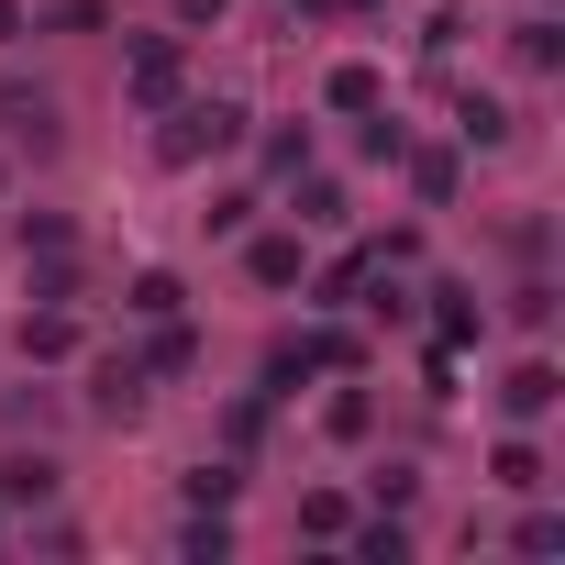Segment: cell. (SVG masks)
<instances>
[{"label": "cell", "mask_w": 565, "mask_h": 565, "mask_svg": "<svg viewBox=\"0 0 565 565\" xmlns=\"http://www.w3.org/2000/svg\"><path fill=\"white\" fill-rule=\"evenodd\" d=\"M0 200H12V156H0Z\"/></svg>", "instance_id": "f1b7e54d"}, {"label": "cell", "mask_w": 565, "mask_h": 565, "mask_svg": "<svg viewBox=\"0 0 565 565\" xmlns=\"http://www.w3.org/2000/svg\"><path fill=\"white\" fill-rule=\"evenodd\" d=\"M344 543H355V554H366V565H411V532H399V521H355V532H344Z\"/></svg>", "instance_id": "d6986e66"}, {"label": "cell", "mask_w": 565, "mask_h": 565, "mask_svg": "<svg viewBox=\"0 0 565 565\" xmlns=\"http://www.w3.org/2000/svg\"><path fill=\"white\" fill-rule=\"evenodd\" d=\"M34 34V12H23V0H0V45H23Z\"/></svg>", "instance_id": "4316f807"}, {"label": "cell", "mask_w": 565, "mask_h": 565, "mask_svg": "<svg viewBox=\"0 0 565 565\" xmlns=\"http://www.w3.org/2000/svg\"><path fill=\"white\" fill-rule=\"evenodd\" d=\"M222 12H233V0H167V23H178V34H211Z\"/></svg>", "instance_id": "484cf974"}, {"label": "cell", "mask_w": 565, "mask_h": 565, "mask_svg": "<svg viewBox=\"0 0 565 565\" xmlns=\"http://www.w3.org/2000/svg\"><path fill=\"white\" fill-rule=\"evenodd\" d=\"M322 100H333V111H344V122H366V111H377V100H388V78H377V67H366V56H333V78H322Z\"/></svg>", "instance_id": "5b68a950"}, {"label": "cell", "mask_w": 565, "mask_h": 565, "mask_svg": "<svg viewBox=\"0 0 565 565\" xmlns=\"http://www.w3.org/2000/svg\"><path fill=\"white\" fill-rule=\"evenodd\" d=\"M111 23V0H56V12H45V34H100Z\"/></svg>", "instance_id": "7402d4cb"}, {"label": "cell", "mask_w": 565, "mask_h": 565, "mask_svg": "<svg viewBox=\"0 0 565 565\" xmlns=\"http://www.w3.org/2000/svg\"><path fill=\"white\" fill-rule=\"evenodd\" d=\"M300 355H311V377H355V355H366V344L333 322V333H300Z\"/></svg>", "instance_id": "4fadbf2b"}, {"label": "cell", "mask_w": 565, "mask_h": 565, "mask_svg": "<svg viewBox=\"0 0 565 565\" xmlns=\"http://www.w3.org/2000/svg\"><path fill=\"white\" fill-rule=\"evenodd\" d=\"M333 12H377V0H333Z\"/></svg>", "instance_id": "83f0119b"}, {"label": "cell", "mask_w": 565, "mask_h": 565, "mask_svg": "<svg viewBox=\"0 0 565 565\" xmlns=\"http://www.w3.org/2000/svg\"><path fill=\"white\" fill-rule=\"evenodd\" d=\"M333 222H344V189H333V178H311V167H300V233H333Z\"/></svg>", "instance_id": "e0dca14e"}, {"label": "cell", "mask_w": 565, "mask_h": 565, "mask_svg": "<svg viewBox=\"0 0 565 565\" xmlns=\"http://www.w3.org/2000/svg\"><path fill=\"white\" fill-rule=\"evenodd\" d=\"M233 488H244V466H200V477H189V499H200V510H222Z\"/></svg>", "instance_id": "cb8c5ba5"}, {"label": "cell", "mask_w": 565, "mask_h": 565, "mask_svg": "<svg viewBox=\"0 0 565 565\" xmlns=\"http://www.w3.org/2000/svg\"><path fill=\"white\" fill-rule=\"evenodd\" d=\"M244 145V111L233 100H167V134H156V167H200V156H233Z\"/></svg>", "instance_id": "6da1fadb"}, {"label": "cell", "mask_w": 565, "mask_h": 565, "mask_svg": "<svg viewBox=\"0 0 565 565\" xmlns=\"http://www.w3.org/2000/svg\"><path fill=\"white\" fill-rule=\"evenodd\" d=\"M23 355L67 366V355H78V322H67V311H34V322H23Z\"/></svg>", "instance_id": "8fae6325"}, {"label": "cell", "mask_w": 565, "mask_h": 565, "mask_svg": "<svg viewBox=\"0 0 565 565\" xmlns=\"http://www.w3.org/2000/svg\"><path fill=\"white\" fill-rule=\"evenodd\" d=\"M122 311H134V322H167V311H189V289H178V277H167V266H145Z\"/></svg>", "instance_id": "9c48e42d"}, {"label": "cell", "mask_w": 565, "mask_h": 565, "mask_svg": "<svg viewBox=\"0 0 565 565\" xmlns=\"http://www.w3.org/2000/svg\"><path fill=\"white\" fill-rule=\"evenodd\" d=\"M366 422H377V399H366V388H344V399H322V433H333V444H366Z\"/></svg>", "instance_id": "ac0fdd59"}, {"label": "cell", "mask_w": 565, "mask_h": 565, "mask_svg": "<svg viewBox=\"0 0 565 565\" xmlns=\"http://www.w3.org/2000/svg\"><path fill=\"white\" fill-rule=\"evenodd\" d=\"M399 167H411V200H433V211L455 200V156H411V145H399Z\"/></svg>", "instance_id": "2e32d148"}, {"label": "cell", "mask_w": 565, "mask_h": 565, "mask_svg": "<svg viewBox=\"0 0 565 565\" xmlns=\"http://www.w3.org/2000/svg\"><path fill=\"white\" fill-rule=\"evenodd\" d=\"M145 366H156V377H189V366H200V333H189V322L167 311V322H156V355H145Z\"/></svg>", "instance_id": "7c38bea8"}, {"label": "cell", "mask_w": 565, "mask_h": 565, "mask_svg": "<svg viewBox=\"0 0 565 565\" xmlns=\"http://www.w3.org/2000/svg\"><path fill=\"white\" fill-rule=\"evenodd\" d=\"M300 532L344 543V532H355V499H344V488H311V499H300Z\"/></svg>", "instance_id": "5bb4252c"}, {"label": "cell", "mask_w": 565, "mask_h": 565, "mask_svg": "<svg viewBox=\"0 0 565 565\" xmlns=\"http://www.w3.org/2000/svg\"><path fill=\"white\" fill-rule=\"evenodd\" d=\"M178 554H200V565H211V554H233V521H222V510H211V521H189V532H178Z\"/></svg>", "instance_id": "603a6c76"}, {"label": "cell", "mask_w": 565, "mask_h": 565, "mask_svg": "<svg viewBox=\"0 0 565 565\" xmlns=\"http://www.w3.org/2000/svg\"><path fill=\"white\" fill-rule=\"evenodd\" d=\"M0 499H56V455H0Z\"/></svg>", "instance_id": "30bf717a"}, {"label": "cell", "mask_w": 565, "mask_h": 565, "mask_svg": "<svg viewBox=\"0 0 565 565\" xmlns=\"http://www.w3.org/2000/svg\"><path fill=\"white\" fill-rule=\"evenodd\" d=\"M122 89H134V111H167V100L189 89V34H145V45L122 56Z\"/></svg>", "instance_id": "7a4b0ae2"}, {"label": "cell", "mask_w": 565, "mask_h": 565, "mask_svg": "<svg viewBox=\"0 0 565 565\" xmlns=\"http://www.w3.org/2000/svg\"><path fill=\"white\" fill-rule=\"evenodd\" d=\"M455 134H466V145H510V111H499V100H455Z\"/></svg>", "instance_id": "ffe728a7"}, {"label": "cell", "mask_w": 565, "mask_h": 565, "mask_svg": "<svg viewBox=\"0 0 565 565\" xmlns=\"http://www.w3.org/2000/svg\"><path fill=\"white\" fill-rule=\"evenodd\" d=\"M510 543H521V554H565V521H554V510H532V521H521Z\"/></svg>", "instance_id": "d4e9b609"}, {"label": "cell", "mask_w": 565, "mask_h": 565, "mask_svg": "<svg viewBox=\"0 0 565 565\" xmlns=\"http://www.w3.org/2000/svg\"><path fill=\"white\" fill-rule=\"evenodd\" d=\"M554 399H565V377H554V366H543V355H521V366H510V377H499V411H510V422H543V411H554Z\"/></svg>", "instance_id": "277c9868"}, {"label": "cell", "mask_w": 565, "mask_h": 565, "mask_svg": "<svg viewBox=\"0 0 565 565\" xmlns=\"http://www.w3.org/2000/svg\"><path fill=\"white\" fill-rule=\"evenodd\" d=\"M510 56H521V67L543 78V67L565 56V23H554V12H521V23H510Z\"/></svg>", "instance_id": "52a82bcc"}, {"label": "cell", "mask_w": 565, "mask_h": 565, "mask_svg": "<svg viewBox=\"0 0 565 565\" xmlns=\"http://www.w3.org/2000/svg\"><path fill=\"white\" fill-rule=\"evenodd\" d=\"M433 300H444V344H477V333H488V311H477V289H455V277H444Z\"/></svg>", "instance_id": "9a60e30c"}, {"label": "cell", "mask_w": 565, "mask_h": 565, "mask_svg": "<svg viewBox=\"0 0 565 565\" xmlns=\"http://www.w3.org/2000/svg\"><path fill=\"white\" fill-rule=\"evenodd\" d=\"M355 289H366V266H355V255H344V266H322V277H311V300H322V311H355Z\"/></svg>", "instance_id": "44dd1931"}, {"label": "cell", "mask_w": 565, "mask_h": 565, "mask_svg": "<svg viewBox=\"0 0 565 565\" xmlns=\"http://www.w3.org/2000/svg\"><path fill=\"white\" fill-rule=\"evenodd\" d=\"M89 411H100V422H134V411H145V366H134V355L89 366Z\"/></svg>", "instance_id": "8992f818"}, {"label": "cell", "mask_w": 565, "mask_h": 565, "mask_svg": "<svg viewBox=\"0 0 565 565\" xmlns=\"http://www.w3.org/2000/svg\"><path fill=\"white\" fill-rule=\"evenodd\" d=\"M488 477H499L510 499H532V488H543V444H521V433H510V444L488 455Z\"/></svg>", "instance_id": "ba28073f"}, {"label": "cell", "mask_w": 565, "mask_h": 565, "mask_svg": "<svg viewBox=\"0 0 565 565\" xmlns=\"http://www.w3.org/2000/svg\"><path fill=\"white\" fill-rule=\"evenodd\" d=\"M244 277H255V289H300V277H311V233H255Z\"/></svg>", "instance_id": "3957f363"}]
</instances>
